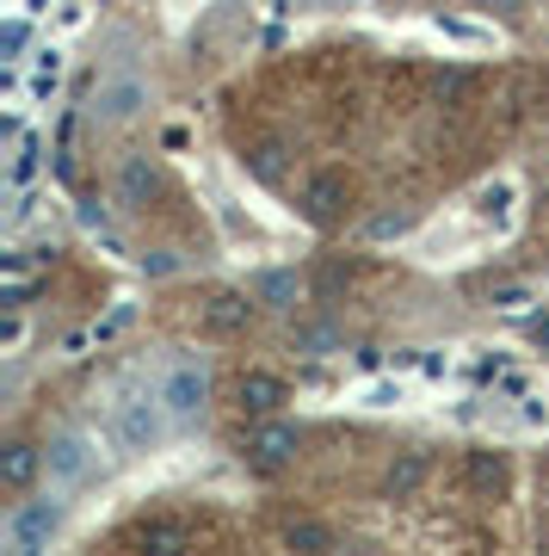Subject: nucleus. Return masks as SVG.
Returning <instances> with one entry per match:
<instances>
[{"instance_id": "obj_9", "label": "nucleus", "mask_w": 549, "mask_h": 556, "mask_svg": "<svg viewBox=\"0 0 549 556\" xmlns=\"http://www.w3.org/2000/svg\"><path fill=\"white\" fill-rule=\"evenodd\" d=\"M426 477H432V457L426 452H401L390 464V477H383V495H390V501H413L420 489H426Z\"/></svg>"}, {"instance_id": "obj_7", "label": "nucleus", "mask_w": 549, "mask_h": 556, "mask_svg": "<svg viewBox=\"0 0 549 556\" xmlns=\"http://www.w3.org/2000/svg\"><path fill=\"white\" fill-rule=\"evenodd\" d=\"M254 309H259L254 291H247V298H241V291H222V298L204 303V328H210V334H241V328L254 321Z\"/></svg>"}, {"instance_id": "obj_8", "label": "nucleus", "mask_w": 549, "mask_h": 556, "mask_svg": "<svg viewBox=\"0 0 549 556\" xmlns=\"http://www.w3.org/2000/svg\"><path fill=\"white\" fill-rule=\"evenodd\" d=\"M38 470H43V445L13 439V445H7V457H0V489H7V495H25V489L38 482Z\"/></svg>"}, {"instance_id": "obj_4", "label": "nucleus", "mask_w": 549, "mask_h": 556, "mask_svg": "<svg viewBox=\"0 0 549 556\" xmlns=\"http://www.w3.org/2000/svg\"><path fill=\"white\" fill-rule=\"evenodd\" d=\"M142 112H149V80H137V75L99 80V93H93V118L99 124H137Z\"/></svg>"}, {"instance_id": "obj_19", "label": "nucleus", "mask_w": 549, "mask_h": 556, "mask_svg": "<svg viewBox=\"0 0 549 556\" xmlns=\"http://www.w3.org/2000/svg\"><path fill=\"white\" fill-rule=\"evenodd\" d=\"M309 7H353V0H309Z\"/></svg>"}, {"instance_id": "obj_16", "label": "nucleus", "mask_w": 549, "mask_h": 556, "mask_svg": "<svg viewBox=\"0 0 549 556\" xmlns=\"http://www.w3.org/2000/svg\"><path fill=\"white\" fill-rule=\"evenodd\" d=\"M254 174H259V179L278 174V149H259V155H254Z\"/></svg>"}, {"instance_id": "obj_17", "label": "nucleus", "mask_w": 549, "mask_h": 556, "mask_svg": "<svg viewBox=\"0 0 549 556\" xmlns=\"http://www.w3.org/2000/svg\"><path fill=\"white\" fill-rule=\"evenodd\" d=\"M537 346H549V316H544V321H537Z\"/></svg>"}, {"instance_id": "obj_3", "label": "nucleus", "mask_w": 549, "mask_h": 556, "mask_svg": "<svg viewBox=\"0 0 549 556\" xmlns=\"http://www.w3.org/2000/svg\"><path fill=\"white\" fill-rule=\"evenodd\" d=\"M93 464H99V452H93V439L87 433H56L50 445H43V477L56 482V489H75L80 477H93Z\"/></svg>"}, {"instance_id": "obj_2", "label": "nucleus", "mask_w": 549, "mask_h": 556, "mask_svg": "<svg viewBox=\"0 0 549 556\" xmlns=\"http://www.w3.org/2000/svg\"><path fill=\"white\" fill-rule=\"evenodd\" d=\"M167 427H174V415H167L161 390H137V396L118 402V439L130 452H155L161 439H167Z\"/></svg>"}, {"instance_id": "obj_11", "label": "nucleus", "mask_w": 549, "mask_h": 556, "mask_svg": "<svg viewBox=\"0 0 549 556\" xmlns=\"http://www.w3.org/2000/svg\"><path fill=\"white\" fill-rule=\"evenodd\" d=\"M235 396H241L247 415H278V402H284V378H272V371H247Z\"/></svg>"}, {"instance_id": "obj_5", "label": "nucleus", "mask_w": 549, "mask_h": 556, "mask_svg": "<svg viewBox=\"0 0 549 556\" xmlns=\"http://www.w3.org/2000/svg\"><path fill=\"white\" fill-rule=\"evenodd\" d=\"M56 526H62L56 501H20L13 519H7V544H13V551H38V544L56 538Z\"/></svg>"}, {"instance_id": "obj_1", "label": "nucleus", "mask_w": 549, "mask_h": 556, "mask_svg": "<svg viewBox=\"0 0 549 556\" xmlns=\"http://www.w3.org/2000/svg\"><path fill=\"white\" fill-rule=\"evenodd\" d=\"M161 402H167V415L174 427H197V420L210 415V365L204 358H174L167 371H161Z\"/></svg>"}, {"instance_id": "obj_14", "label": "nucleus", "mask_w": 549, "mask_h": 556, "mask_svg": "<svg viewBox=\"0 0 549 556\" xmlns=\"http://www.w3.org/2000/svg\"><path fill=\"white\" fill-rule=\"evenodd\" d=\"M463 477H470V489L494 495V489L507 482V457H500V452H470V457H463Z\"/></svg>"}, {"instance_id": "obj_13", "label": "nucleus", "mask_w": 549, "mask_h": 556, "mask_svg": "<svg viewBox=\"0 0 549 556\" xmlns=\"http://www.w3.org/2000/svg\"><path fill=\"white\" fill-rule=\"evenodd\" d=\"M118 199H124V204H149V199H155V167H149L142 155L124 161V174H118Z\"/></svg>"}, {"instance_id": "obj_10", "label": "nucleus", "mask_w": 549, "mask_h": 556, "mask_svg": "<svg viewBox=\"0 0 549 556\" xmlns=\"http://www.w3.org/2000/svg\"><path fill=\"white\" fill-rule=\"evenodd\" d=\"M346 199H353V192H346V179L340 174H315L309 192H303V211H309L315 223H334L340 211H346Z\"/></svg>"}, {"instance_id": "obj_6", "label": "nucleus", "mask_w": 549, "mask_h": 556, "mask_svg": "<svg viewBox=\"0 0 549 556\" xmlns=\"http://www.w3.org/2000/svg\"><path fill=\"white\" fill-rule=\"evenodd\" d=\"M296 445H303V433H296L291 420H266V427L247 439V457H254L259 470H284L296 457Z\"/></svg>"}, {"instance_id": "obj_15", "label": "nucleus", "mask_w": 549, "mask_h": 556, "mask_svg": "<svg viewBox=\"0 0 549 556\" xmlns=\"http://www.w3.org/2000/svg\"><path fill=\"white\" fill-rule=\"evenodd\" d=\"M284 544H291V551H334V526H321V519H291V526H284Z\"/></svg>"}, {"instance_id": "obj_12", "label": "nucleus", "mask_w": 549, "mask_h": 556, "mask_svg": "<svg viewBox=\"0 0 549 556\" xmlns=\"http://www.w3.org/2000/svg\"><path fill=\"white\" fill-rule=\"evenodd\" d=\"M254 298H259V309H278V316H284V309H296L303 285H296V273H284V266H278V273H259L254 278Z\"/></svg>"}, {"instance_id": "obj_18", "label": "nucleus", "mask_w": 549, "mask_h": 556, "mask_svg": "<svg viewBox=\"0 0 549 556\" xmlns=\"http://www.w3.org/2000/svg\"><path fill=\"white\" fill-rule=\"evenodd\" d=\"M488 7H500V13H519V0H488Z\"/></svg>"}]
</instances>
